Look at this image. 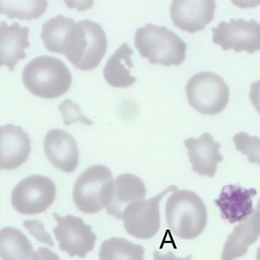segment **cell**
I'll use <instances>...</instances> for the list:
<instances>
[{"mask_svg":"<svg viewBox=\"0 0 260 260\" xmlns=\"http://www.w3.org/2000/svg\"><path fill=\"white\" fill-rule=\"evenodd\" d=\"M167 223L182 240L195 239L206 229L207 209L198 194L189 190H176L166 206Z\"/></svg>","mask_w":260,"mask_h":260,"instance_id":"cell-1","label":"cell"},{"mask_svg":"<svg viewBox=\"0 0 260 260\" xmlns=\"http://www.w3.org/2000/svg\"><path fill=\"white\" fill-rule=\"evenodd\" d=\"M22 81L31 94L52 100L67 92L71 87L72 74L62 60L48 55H41L25 66Z\"/></svg>","mask_w":260,"mask_h":260,"instance_id":"cell-2","label":"cell"},{"mask_svg":"<svg viewBox=\"0 0 260 260\" xmlns=\"http://www.w3.org/2000/svg\"><path fill=\"white\" fill-rule=\"evenodd\" d=\"M135 47L151 64L179 66L186 59V43L166 26L147 24L138 28Z\"/></svg>","mask_w":260,"mask_h":260,"instance_id":"cell-3","label":"cell"},{"mask_svg":"<svg viewBox=\"0 0 260 260\" xmlns=\"http://www.w3.org/2000/svg\"><path fill=\"white\" fill-rule=\"evenodd\" d=\"M114 191L112 171L107 166L94 165L77 179L73 187V202L82 212L94 214L108 207Z\"/></svg>","mask_w":260,"mask_h":260,"instance_id":"cell-4","label":"cell"},{"mask_svg":"<svg viewBox=\"0 0 260 260\" xmlns=\"http://www.w3.org/2000/svg\"><path fill=\"white\" fill-rule=\"evenodd\" d=\"M189 105L204 115H216L229 104L230 89L219 75L204 71L189 79L186 86Z\"/></svg>","mask_w":260,"mask_h":260,"instance_id":"cell-5","label":"cell"},{"mask_svg":"<svg viewBox=\"0 0 260 260\" xmlns=\"http://www.w3.org/2000/svg\"><path fill=\"white\" fill-rule=\"evenodd\" d=\"M56 197V186L46 176L33 175L25 177L12 191L11 202L18 213L36 215L44 212Z\"/></svg>","mask_w":260,"mask_h":260,"instance_id":"cell-6","label":"cell"},{"mask_svg":"<svg viewBox=\"0 0 260 260\" xmlns=\"http://www.w3.org/2000/svg\"><path fill=\"white\" fill-rule=\"evenodd\" d=\"M177 189L176 186H170L148 200H140L130 203L122 216L126 232L141 240H148L155 236L160 229L159 204L168 193Z\"/></svg>","mask_w":260,"mask_h":260,"instance_id":"cell-7","label":"cell"},{"mask_svg":"<svg viewBox=\"0 0 260 260\" xmlns=\"http://www.w3.org/2000/svg\"><path fill=\"white\" fill-rule=\"evenodd\" d=\"M53 216L58 223L53 231L60 250L67 252L71 257L85 258L94 249L96 243V236L90 225L80 217L71 214L62 217L53 213Z\"/></svg>","mask_w":260,"mask_h":260,"instance_id":"cell-8","label":"cell"},{"mask_svg":"<svg viewBox=\"0 0 260 260\" xmlns=\"http://www.w3.org/2000/svg\"><path fill=\"white\" fill-rule=\"evenodd\" d=\"M211 30L213 42L221 46L223 51L233 49L236 53L246 51L250 54L260 51V24L255 19H231L229 22L220 21Z\"/></svg>","mask_w":260,"mask_h":260,"instance_id":"cell-9","label":"cell"},{"mask_svg":"<svg viewBox=\"0 0 260 260\" xmlns=\"http://www.w3.org/2000/svg\"><path fill=\"white\" fill-rule=\"evenodd\" d=\"M216 7L214 0H175L170 5V17L174 25L181 30L196 33L213 21Z\"/></svg>","mask_w":260,"mask_h":260,"instance_id":"cell-10","label":"cell"},{"mask_svg":"<svg viewBox=\"0 0 260 260\" xmlns=\"http://www.w3.org/2000/svg\"><path fill=\"white\" fill-rule=\"evenodd\" d=\"M257 195L254 188L245 189L239 184H228L222 188L214 203L223 220L231 224L242 223L254 212L252 198Z\"/></svg>","mask_w":260,"mask_h":260,"instance_id":"cell-11","label":"cell"},{"mask_svg":"<svg viewBox=\"0 0 260 260\" xmlns=\"http://www.w3.org/2000/svg\"><path fill=\"white\" fill-rule=\"evenodd\" d=\"M31 141L20 126L10 123L0 129V168L11 170L19 168L29 157Z\"/></svg>","mask_w":260,"mask_h":260,"instance_id":"cell-12","label":"cell"},{"mask_svg":"<svg viewBox=\"0 0 260 260\" xmlns=\"http://www.w3.org/2000/svg\"><path fill=\"white\" fill-rule=\"evenodd\" d=\"M44 151L50 162L60 171L72 173L78 168V144L74 138L63 130L52 129L47 133Z\"/></svg>","mask_w":260,"mask_h":260,"instance_id":"cell-13","label":"cell"},{"mask_svg":"<svg viewBox=\"0 0 260 260\" xmlns=\"http://www.w3.org/2000/svg\"><path fill=\"white\" fill-rule=\"evenodd\" d=\"M187 150L192 171L202 176L213 177L218 163L223 160L220 155V143L209 133H204L197 139L190 138L184 141Z\"/></svg>","mask_w":260,"mask_h":260,"instance_id":"cell-14","label":"cell"},{"mask_svg":"<svg viewBox=\"0 0 260 260\" xmlns=\"http://www.w3.org/2000/svg\"><path fill=\"white\" fill-rule=\"evenodd\" d=\"M29 28L20 26L17 22L9 26L5 21H2L0 27V61L2 66H5L11 71H13L16 64L20 60L26 58L24 49L29 48L28 41Z\"/></svg>","mask_w":260,"mask_h":260,"instance_id":"cell-15","label":"cell"},{"mask_svg":"<svg viewBox=\"0 0 260 260\" xmlns=\"http://www.w3.org/2000/svg\"><path fill=\"white\" fill-rule=\"evenodd\" d=\"M260 236V211L255 210L246 220L233 229L223 245L220 259L236 260L247 253Z\"/></svg>","mask_w":260,"mask_h":260,"instance_id":"cell-16","label":"cell"},{"mask_svg":"<svg viewBox=\"0 0 260 260\" xmlns=\"http://www.w3.org/2000/svg\"><path fill=\"white\" fill-rule=\"evenodd\" d=\"M147 189L141 179L130 173L118 175L114 180V191L112 202L107 210L109 216L122 220L123 213L130 203L144 200Z\"/></svg>","mask_w":260,"mask_h":260,"instance_id":"cell-17","label":"cell"},{"mask_svg":"<svg viewBox=\"0 0 260 260\" xmlns=\"http://www.w3.org/2000/svg\"><path fill=\"white\" fill-rule=\"evenodd\" d=\"M85 28V42L81 57L74 67L82 71L98 67L107 50V39L103 28L96 21L82 20Z\"/></svg>","mask_w":260,"mask_h":260,"instance_id":"cell-18","label":"cell"},{"mask_svg":"<svg viewBox=\"0 0 260 260\" xmlns=\"http://www.w3.org/2000/svg\"><path fill=\"white\" fill-rule=\"evenodd\" d=\"M134 51L127 43H123L107 60L104 68V78L109 85L116 88L130 87L137 80L131 74L134 68L132 55Z\"/></svg>","mask_w":260,"mask_h":260,"instance_id":"cell-19","label":"cell"},{"mask_svg":"<svg viewBox=\"0 0 260 260\" xmlns=\"http://www.w3.org/2000/svg\"><path fill=\"white\" fill-rule=\"evenodd\" d=\"M0 254L2 260H41L27 237L13 227L0 232Z\"/></svg>","mask_w":260,"mask_h":260,"instance_id":"cell-20","label":"cell"},{"mask_svg":"<svg viewBox=\"0 0 260 260\" xmlns=\"http://www.w3.org/2000/svg\"><path fill=\"white\" fill-rule=\"evenodd\" d=\"M144 254L141 245L113 237L102 243L99 257L100 260H145Z\"/></svg>","mask_w":260,"mask_h":260,"instance_id":"cell-21","label":"cell"},{"mask_svg":"<svg viewBox=\"0 0 260 260\" xmlns=\"http://www.w3.org/2000/svg\"><path fill=\"white\" fill-rule=\"evenodd\" d=\"M48 1H0V12L9 19L33 20L46 12Z\"/></svg>","mask_w":260,"mask_h":260,"instance_id":"cell-22","label":"cell"},{"mask_svg":"<svg viewBox=\"0 0 260 260\" xmlns=\"http://www.w3.org/2000/svg\"><path fill=\"white\" fill-rule=\"evenodd\" d=\"M236 150L246 155L248 162L260 166V138L240 132L233 136Z\"/></svg>","mask_w":260,"mask_h":260,"instance_id":"cell-23","label":"cell"},{"mask_svg":"<svg viewBox=\"0 0 260 260\" xmlns=\"http://www.w3.org/2000/svg\"><path fill=\"white\" fill-rule=\"evenodd\" d=\"M58 109L61 112L63 124L66 126L78 121L88 125L93 124L92 121L82 114L80 107L70 99L61 102L58 106Z\"/></svg>","mask_w":260,"mask_h":260,"instance_id":"cell-24","label":"cell"},{"mask_svg":"<svg viewBox=\"0 0 260 260\" xmlns=\"http://www.w3.org/2000/svg\"><path fill=\"white\" fill-rule=\"evenodd\" d=\"M25 229H27L30 235L35 237L40 243L54 247L55 244L49 233L45 231L44 225L39 220H26L24 223Z\"/></svg>","mask_w":260,"mask_h":260,"instance_id":"cell-25","label":"cell"},{"mask_svg":"<svg viewBox=\"0 0 260 260\" xmlns=\"http://www.w3.org/2000/svg\"><path fill=\"white\" fill-rule=\"evenodd\" d=\"M250 99L251 103L260 114V80L251 85Z\"/></svg>","mask_w":260,"mask_h":260,"instance_id":"cell-26","label":"cell"},{"mask_svg":"<svg viewBox=\"0 0 260 260\" xmlns=\"http://www.w3.org/2000/svg\"><path fill=\"white\" fill-rule=\"evenodd\" d=\"M191 258H192L191 255L184 258L177 257L171 251L166 254H163L159 252L158 251L155 250L153 252V259L152 260H191Z\"/></svg>","mask_w":260,"mask_h":260,"instance_id":"cell-27","label":"cell"},{"mask_svg":"<svg viewBox=\"0 0 260 260\" xmlns=\"http://www.w3.org/2000/svg\"><path fill=\"white\" fill-rule=\"evenodd\" d=\"M37 252L41 260H60L58 254L52 252L47 247H39Z\"/></svg>","mask_w":260,"mask_h":260,"instance_id":"cell-28","label":"cell"},{"mask_svg":"<svg viewBox=\"0 0 260 260\" xmlns=\"http://www.w3.org/2000/svg\"><path fill=\"white\" fill-rule=\"evenodd\" d=\"M256 260H260V246L258 247L257 254H256Z\"/></svg>","mask_w":260,"mask_h":260,"instance_id":"cell-29","label":"cell"},{"mask_svg":"<svg viewBox=\"0 0 260 260\" xmlns=\"http://www.w3.org/2000/svg\"><path fill=\"white\" fill-rule=\"evenodd\" d=\"M256 210H257V211H260V199L259 200V202H258L257 204V208H256Z\"/></svg>","mask_w":260,"mask_h":260,"instance_id":"cell-30","label":"cell"}]
</instances>
